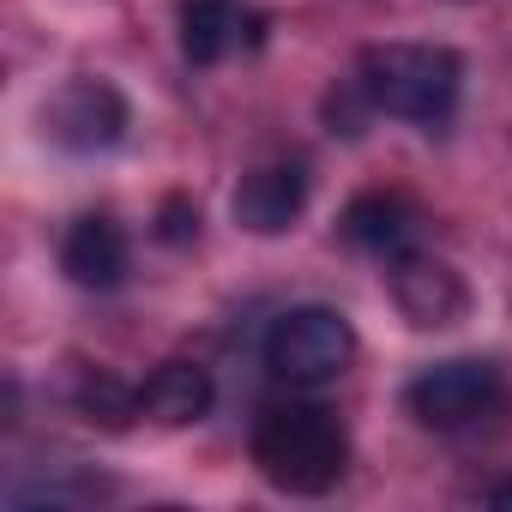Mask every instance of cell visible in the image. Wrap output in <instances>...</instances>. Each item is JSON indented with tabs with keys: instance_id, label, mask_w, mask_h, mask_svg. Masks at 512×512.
I'll return each mask as SVG.
<instances>
[{
	"instance_id": "6da1fadb",
	"label": "cell",
	"mask_w": 512,
	"mask_h": 512,
	"mask_svg": "<svg viewBox=\"0 0 512 512\" xmlns=\"http://www.w3.org/2000/svg\"><path fill=\"white\" fill-rule=\"evenodd\" d=\"M253 464L284 494H326L344 482L350 464V434L326 404H272L253 428Z\"/></svg>"
},
{
	"instance_id": "7a4b0ae2",
	"label": "cell",
	"mask_w": 512,
	"mask_h": 512,
	"mask_svg": "<svg viewBox=\"0 0 512 512\" xmlns=\"http://www.w3.org/2000/svg\"><path fill=\"white\" fill-rule=\"evenodd\" d=\"M458 85H464V61L440 43H386L356 61V97L374 115H398L428 133L452 121Z\"/></svg>"
},
{
	"instance_id": "3957f363",
	"label": "cell",
	"mask_w": 512,
	"mask_h": 512,
	"mask_svg": "<svg viewBox=\"0 0 512 512\" xmlns=\"http://www.w3.org/2000/svg\"><path fill=\"white\" fill-rule=\"evenodd\" d=\"M350 362H356V326L338 308L308 302V308L278 314L272 332H266V368L284 386H326Z\"/></svg>"
},
{
	"instance_id": "277c9868",
	"label": "cell",
	"mask_w": 512,
	"mask_h": 512,
	"mask_svg": "<svg viewBox=\"0 0 512 512\" xmlns=\"http://www.w3.org/2000/svg\"><path fill=\"white\" fill-rule=\"evenodd\" d=\"M500 398H506V374H500V362H482V356L434 362L404 386V404L422 428H470V422L494 416Z\"/></svg>"
},
{
	"instance_id": "5b68a950",
	"label": "cell",
	"mask_w": 512,
	"mask_h": 512,
	"mask_svg": "<svg viewBox=\"0 0 512 512\" xmlns=\"http://www.w3.org/2000/svg\"><path fill=\"white\" fill-rule=\"evenodd\" d=\"M43 127H49V139H55L61 151H79V157L109 151V145H121V133H127V97H121L109 79H73V85H61V91L49 97Z\"/></svg>"
},
{
	"instance_id": "8992f818",
	"label": "cell",
	"mask_w": 512,
	"mask_h": 512,
	"mask_svg": "<svg viewBox=\"0 0 512 512\" xmlns=\"http://www.w3.org/2000/svg\"><path fill=\"white\" fill-rule=\"evenodd\" d=\"M392 302L410 326L422 332H440V326H458L464 308H470V290L452 266L440 260H422V253H404V260H392Z\"/></svg>"
},
{
	"instance_id": "52a82bcc",
	"label": "cell",
	"mask_w": 512,
	"mask_h": 512,
	"mask_svg": "<svg viewBox=\"0 0 512 512\" xmlns=\"http://www.w3.org/2000/svg\"><path fill=\"white\" fill-rule=\"evenodd\" d=\"M308 205V169L302 163H266L235 187V223L247 235H284Z\"/></svg>"
},
{
	"instance_id": "ba28073f",
	"label": "cell",
	"mask_w": 512,
	"mask_h": 512,
	"mask_svg": "<svg viewBox=\"0 0 512 512\" xmlns=\"http://www.w3.org/2000/svg\"><path fill=\"white\" fill-rule=\"evenodd\" d=\"M253 37H260V19L235 0H181V55L193 67H217Z\"/></svg>"
},
{
	"instance_id": "9c48e42d",
	"label": "cell",
	"mask_w": 512,
	"mask_h": 512,
	"mask_svg": "<svg viewBox=\"0 0 512 512\" xmlns=\"http://www.w3.org/2000/svg\"><path fill=\"white\" fill-rule=\"evenodd\" d=\"M61 272L79 290H115L127 278V235H121V223L103 217V211L79 217L67 229V241H61Z\"/></svg>"
},
{
	"instance_id": "30bf717a",
	"label": "cell",
	"mask_w": 512,
	"mask_h": 512,
	"mask_svg": "<svg viewBox=\"0 0 512 512\" xmlns=\"http://www.w3.org/2000/svg\"><path fill=\"white\" fill-rule=\"evenodd\" d=\"M344 235L374 253V260H404V253H416V235H422V211L404 199V193H362L350 199L344 211Z\"/></svg>"
},
{
	"instance_id": "8fae6325",
	"label": "cell",
	"mask_w": 512,
	"mask_h": 512,
	"mask_svg": "<svg viewBox=\"0 0 512 512\" xmlns=\"http://www.w3.org/2000/svg\"><path fill=\"white\" fill-rule=\"evenodd\" d=\"M211 398H217V386H211V374H205L199 362H163V368L139 386L145 416L163 422V428L205 422V416H211Z\"/></svg>"
},
{
	"instance_id": "7c38bea8",
	"label": "cell",
	"mask_w": 512,
	"mask_h": 512,
	"mask_svg": "<svg viewBox=\"0 0 512 512\" xmlns=\"http://www.w3.org/2000/svg\"><path fill=\"white\" fill-rule=\"evenodd\" d=\"M79 410L91 416V422H103V428H127L133 416H145V404H139V392L133 386H121L115 374H103V368H91L85 380H79Z\"/></svg>"
},
{
	"instance_id": "4fadbf2b",
	"label": "cell",
	"mask_w": 512,
	"mask_h": 512,
	"mask_svg": "<svg viewBox=\"0 0 512 512\" xmlns=\"http://www.w3.org/2000/svg\"><path fill=\"white\" fill-rule=\"evenodd\" d=\"M193 235H199V205H193L187 193H169L163 211H157V241H163V247H187Z\"/></svg>"
},
{
	"instance_id": "5bb4252c",
	"label": "cell",
	"mask_w": 512,
	"mask_h": 512,
	"mask_svg": "<svg viewBox=\"0 0 512 512\" xmlns=\"http://www.w3.org/2000/svg\"><path fill=\"white\" fill-rule=\"evenodd\" d=\"M488 506H500V512H512V476H506V482H494V494H488Z\"/></svg>"
}]
</instances>
